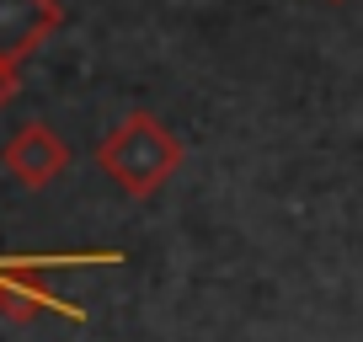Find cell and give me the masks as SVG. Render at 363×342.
<instances>
[{
	"instance_id": "1",
	"label": "cell",
	"mask_w": 363,
	"mask_h": 342,
	"mask_svg": "<svg viewBox=\"0 0 363 342\" xmlns=\"http://www.w3.org/2000/svg\"><path fill=\"white\" fill-rule=\"evenodd\" d=\"M182 160H187L182 139L171 134L155 113H128L123 123L96 145V166H102L107 177H113V187L128 193V198H155L182 171Z\"/></svg>"
},
{
	"instance_id": "2",
	"label": "cell",
	"mask_w": 363,
	"mask_h": 342,
	"mask_svg": "<svg viewBox=\"0 0 363 342\" xmlns=\"http://www.w3.org/2000/svg\"><path fill=\"white\" fill-rule=\"evenodd\" d=\"M0 166L11 171L22 187H48V182H59L69 171V145L54 134V128L43 123V118H33V123H22L11 139H6V150H0Z\"/></svg>"
},
{
	"instance_id": "3",
	"label": "cell",
	"mask_w": 363,
	"mask_h": 342,
	"mask_svg": "<svg viewBox=\"0 0 363 342\" xmlns=\"http://www.w3.org/2000/svg\"><path fill=\"white\" fill-rule=\"evenodd\" d=\"M54 263H69V257H27V263H0V316L6 321H33L43 316V310H59V316L75 321L80 310L65 305L59 294H48L43 284H38V273ZM102 263H123L118 251H102Z\"/></svg>"
},
{
	"instance_id": "4",
	"label": "cell",
	"mask_w": 363,
	"mask_h": 342,
	"mask_svg": "<svg viewBox=\"0 0 363 342\" xmlns=\"http://www.w3.org/2000/svg\"><path fill=\"white\" fill-rule=\"evenodd\" d=\"M59 22H65L59 0H0V59L22 65L59 33Z\"/></svg>"
},
{
	"instance_id": "5",
	"label": "cell",
	"mask_w": 363,
	"mask_h": 342,
	"mask_svg": "<svg viewBox=\"0 0 363 342\" xmlns=\"http://www.w3.org/2000/svg\"><path fill=\"white\" fill-rule=\"evenodd\" d=\"M16 92H22V75H16V65L11 59H0V113L16 102Z\"/></svg>"
}]
</instances>
